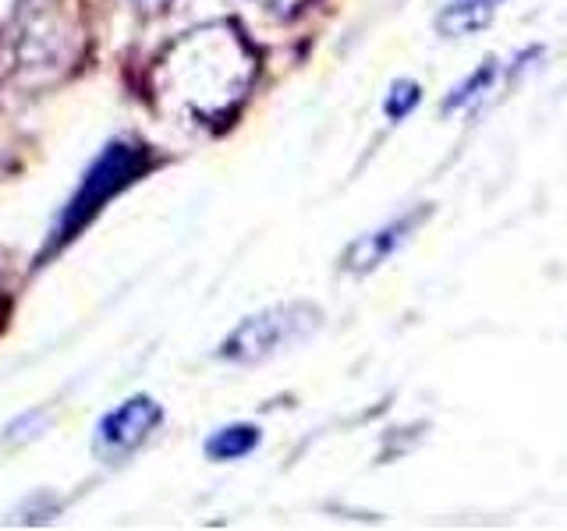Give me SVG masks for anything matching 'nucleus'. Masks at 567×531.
<instances>
[{
	"label": "nucleus",
	"mask_w": 567,
	"mask_h": 531,
	"mask_svg": "<svg viewBox=\"0 0 567 531\" xmlns=\"http://www.w3.org/2000/svg\"><path fill=\"white\" fill-rule=\"evenodd\" d=\"M22 4V0H0V22H4V18H11V11Z\"/></svg>",
	"instance_id": "8"
},
{
	"label": "nucleus",
	"mask_w": 567,
	"mask_h": 531,
	"mask_svg": "<svg viewBox=\"0 0 567 531\" xmlns=\"http://www.w3.org/2000/svg\"><path fill=\"white\" fill-rule=\"evenodd\" d=\"M259 4H266L270 11H280V14H291L301 4V0H259Z\"/></svg>",
	"instance_id": "7"
},
{
	"label": "nucleus",
	"mask_w": 567,
	"mask_h": 531,
	"mask_svg": "<svg viewBox=\"0 0 567 531\" xmlns=\"http://www.w3.org/2000/svg\"><path fill=\"white\" fill-rule=\"evenodd\" d=\"M496 8H501V0H443L436 11V29L451 40H465L493 22Z\"/></svg>",
	"instance_id": "3"
},
{
	"label": "nucleus",
	"mask_w": 567,
	"mask_h": 531,
	"mask_svg": "<svg viewBox=\"0 0 567 531\" xmlns=\"http://www.w3.org/2000/svg\"><path fill=\"white\" fill-rule=\"evenodd\" d=\"M256 442V433L252 429H230L220 442V454H245L248 447Z\"/></svg>",
	"instance_id": "6"
},
{
	"label": "nucleus",
	"mask_w": 567,
	"mask_h": 531,
	"mask_svg": "<svg viewBox=\"0 0 567 531\" xmlns=\"http://www.w3.org/2000/svg\"><path fill=\"white\" fill-rule=\"evenodd\" d=\"M256 75V58L235 25H209L174 43L156 67V88L177 111L220 121L241 103Z\"/></svg>",
	"instance_id": "1"
},
{
	"label": "nucleus",
	"mask_w": 567,
	"mask_h": 531,
	"mask_svg": "<svg viewBox=\"0 0 567 531\" xmlns=\"http://www.w3.org/2000/svg\"><path fill=\"white\" fill-rule=\"evenodd\" d=\"M430 217V206H422L419 212H404L401 220H394L390 227H380L377 235H369L362 241H354L351 244V252L344 256L348 262V270H372V266H380L386 256H394L398 252V244H404L408 238L415 235L419 223Z\"/></svg>",
	"instance_id": "2"
},
{
	"label": "nucleus",
	"mask_w": 567,
	"mask_h": 531,
	"mask_svg": "<svg viewBox=\"0 0 567 531\" xmlns=\"http://www.w3.org/2000/svg\"><path fill=\"white\" fill-rule=\"evenodd\" d=\"M419 100H422V88L415 82H394V88H390L386 103H383L386 106V117L390 121H404L419 106Z\"/></svg>",
	"instance_id": "5"
},
{
	"label": "nucleus",
	"mask_w": 567,
	"mask_h": 531,
	"mask_svg": "<svg viewBox=\"0 0 567 531\" xmlns=\"http://www.w3.org/2000/svg\"><path fill=\"white\" fill-rule=\"evenodd\" d=\"M493 79H496V61H486L483 67H478L475 71V75L472 79H465V82H461L457 88H454V96L447 100V103H443V111H457V106H465L468 100H475V96H483L486 93V88L493 85Z\"/></svg>",
	"instance_id": "4"
}]
</instances>
